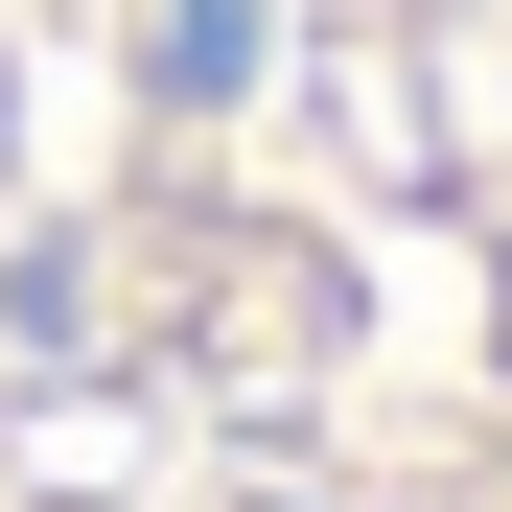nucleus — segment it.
Returning a JSON list of instances; mask_svg holds the SVG:
<instances>
[{"label":"nucleus","mask_w":512,"mask_h":512,"mask_svg":"<svg viewBox=\"0 0 512 512\" xmlns=\"http://www.w3.org/2000/svg\"><path fill=\"white\" fill-rule=\"evenodd\" d=\"M0 512H512V0H0Z\"/></svg>","instance_id":"f257e3e1"}]
</instances>
